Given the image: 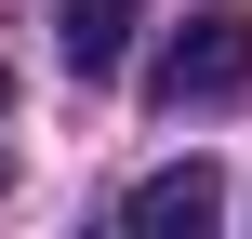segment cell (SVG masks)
<instances>
[{
	"mask_svg": "<svg viewBox=\"0 0 252 239\" xmlns=\"http://www.w3.org/2000/svg\"><path fill=\"white\" fill-rule=\"evenodd\" d=\"M146 93H159L173 120H186V106H239L252 93V13H226V0L186 13V27L159 40V67H146Z\"/></svg>",
	"mask_w": 252,
	"mask_h": 239,
	"instance_id": "obj_1",
	"label": "cell"
},
{
	"mask_svg": "<svg viewBox=\"0 0 252 239\" xmlns=\"http://www.w3.org/2000/svg\"><path fill=\"white\" fill-rule=\"evenodd\" d=\"M213 213H226V173H213V160H186V173H146V186H133V226H146V239H199Z\"/></svg>",
	"mask_w": 252,
	"mask_h": 239,
	"instance_id": "obj_2",
	"label": "cell"
},
{
	"mask_svg": "<svg viewBox=\"0 0 252 239\" xmlns=\"http://www.w3.org/2000/svg\"><path fill=\"white\" fill-rule=\"evenodd\" d=\"M53 40H66V67H80V80H106V67L133 53V0H66V27H53Z\"/></svg>",
	"mask_w": 252,
	"mask_h": 239,
	"instance_id": "obj_3",
	"label": "cell"
},
{
	"mask_svg": "<svg viewBox=\"0 0 252 239\" xmlns=\"http://www.w3.org/2000/svg\"><path fill=\"white\" fill-rule=\"evenodd\" d=\"M0 120H13V67H0Z\"/></svg>",
	"mask_w": 252,
	"mask_h": 239,
	"instance_id": "obj_4",
	"label": "cell"
}]
</instances>
